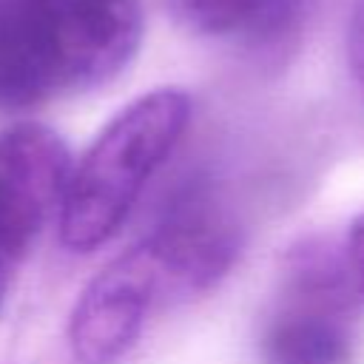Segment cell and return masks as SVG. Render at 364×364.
<instances>
[{"label": "cell", "instance_id": "obj_1", "mask_svg": "<svg viewBox=\"0 0 364 364\" xmlns=\"http://www.w3.org/2000/svg\"><path fill=\"white\" fill-rule=\"evenodd\" d=\"M242 228L208 202L173 208L151 233L114 256L77 296L68 347L80 364H114L159 304L208 293L242 253Z\"/></svg>", "mask_w": 364, "mask_h": 364}, {"label": "cell", "instance_id": "obj_2", "mask_svg": "<svg viewBox=\"0 0 364 364\" xmlns=\"http://www.w3.org/2000/svg\"><path fill=\"white\" fill-rule=\"evenodd\" d=\"M142 40V0H0V105L31 108L114 80Z\"/></svg>", "mask_w": 364, "mask_h": 364}, {"label": "cell", "instance_id": "obj_3", "mask_svg": "<svg viewBox=\"0 0 364 364\" xmlns=\"http://www.w3.org/2000/svg\"><path fill=\"white\" fill-rule=\"evenodd\" d=\"M191 122L182 88H154L119 108L71 162L57 213L60 239L71 253L102 247L131 216L151 176L168 162Z\"/></svg>", "mask_w": 364, "mask_h": 364}, {"label": "cell", "instance_id": "obj_4", "mask_svg": "<svg viewBox=\"0 0 364 364\" xmlns=\"http://www.w3.org/2000/svg\"><path fill=\"white\" fill-rule=\"evenodd\" d=\"M358 301L341 245L299 242L262 324V364H347L358 341Z\"/></svg>", "mask_w": 364, "mask_h": 364}, {"label": "cell", "instance_id": "obj_5", "mask_svg": "<svg viewBox=\"0 0 364 364\" xmlns=\"http://www.w3.org/2000/svg\"><path fill=\"white\" fill-rule=\"evenodd\" d=\"M71 171L65 139L43 122L0 131V264L23 259L60 213Z\"/></svg>", "mask_w": 364, "mask_h": 364}, {"label": "cell", "instance_id": "obj_6", "mask_svg": "<svg viewBox=\"0 0 364 364\" xmlns=\"http://www.w3.org/2000/svg\"><path fill=\"white\" fill-rule=\"evenodd\" d=\"M179 20L210 37L262 34L284 11V0H171Z\"/></svg>", "mask_w": 364, "mask_h": 364}, {"label": "cell", "instance_id": "obj_7", "mask_svg": "<svg viewBox=\"0 0 364 364\" xmlns=\"http://www.w3.org/2000/svg\"><path fill=\"white\" fill-rule=\"evenodd\" d=\"M341 256H344L347 273L353 279V287L364 299V210L350 222V228L341 239Z\"/></svg>", "mask_w": 364, "mask_h": 364}, {"label": "cell", "instance_id": "obj_8", "mask_svg": "<svg viewBox=\"0 0 364 364\" xmlns=\"http://www.w3.org/2000/svg\"><path fill=\"white\" fill-rule=\"evenodd\" d=\"M347 63L355 82L364 88V0L355 3L350 28H347Z\"/></svg>", "mask_w": 364, "mask_h": 364}, {"label": "cell", "instance_id": "obj_9", "mask_svg": "<svg viewBox=\"0 0 364 364\" xmlns=\"http://www.w3.org/2000/svg\"><path fill=\"white\" fill-rule=\"evenodd\" d=\"M6 264H0V304H3V290H6V273H3Z\"/></svg>", "mask_w": 364, "mask_h": 364}]
</instances>
